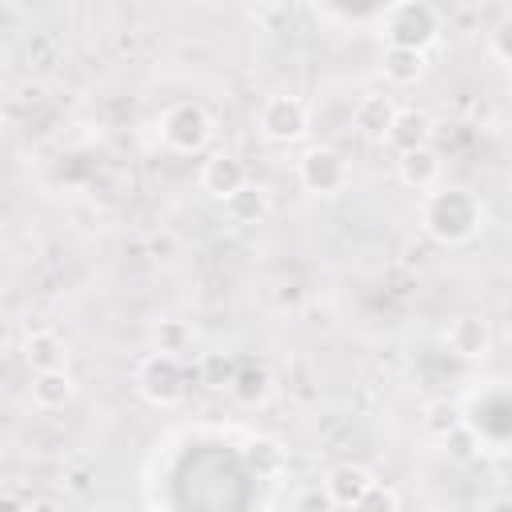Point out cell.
Instances as JSON below:
<instances>
[{
	"mask_svg": "<svg viewBox=\"0 0 512 512\" xmlns=\"http://www.w3.org/2000/svg\"><path fill=\"white\" fill-rule=\"evenodd\" d=\"M420 228L436 240V244H468L480 228H484V204L468 192V188H432L420 204Z\"/></svg>",
	"mask_w": 512,
	"mask_h": 512,
	"instance_id": "obj_1",
	"label": "cell"
},
{
	"mask_svg": "<svg viewBox=\"0 0 512 512\" xmlns=\"http://www.w3.org/2000/svg\"><path fill=\"white\" fill-rule=\"evenodd\" d=\"M376 28L388 40V48H412V52H428L440 40V12L428 0H400L376 12Z\"/></svg>",
	"mask_w": 512,
	"mask_h": 512,
	"instance_id": "obj_2",
	"label": "cell"
},
{
	"mask_svg": "<svg viewBox=\"0 0 512 512\" xmlns=\"http://www.w3.org/2000/svg\"><path fill=\"white\" fill-rule=\"evenodd\" d=\"M156 132H160V140H164L172 152L196 156V152H204V148L212 144L216 120H212V112H208L200 100H176V104H168V108L160 112Z\"/></svg>",
	"mask_w": 512,
	"mask_h": 512,
	"instance_id": "obj_3",
	"label": "cell"
},
{
	"mask_svg": "<svg viewBox=\"0 0 512 512\" xmlns=\"http://www.w3.org/2000/svg\"><path fill=\"white\" fill-rule=\"evenodd\" d=\"M132 384H136V392H140L144 404H152V408H176L184 400V392H188V372H184V364L176 356L148 352L136 364Z\"/></svg>",
	"mask_w": 512,
	"mask_h": 512,
	"instance_id": "obj_4",
	"label": "cell"
},
{
	"mask_svg": "<svg viewBox=\"0 0 512 512\" xmlns=\"http://www.w3.org/2000/svg\"><path fill=\"white\" fill-rule=\"evenodd\" d=\"M260 132L272 140V144H296L308 136L312 128V108L304 96H292V92H276L260 104V116H256Z\"/></svg>",
	"mask_w": 512,
	"mask_h": 512,
	"instance_id": "obj_5",
	"label": "cell"
},
{
	"mask_svg": "<svg viewBox=\"0 0 512 512\" xmlns=\"http://www.w3.org/2000/svg\"><path fill=\"white\" fill-rule=\"evenodd\" d=\"M296 176L308 192L316 196H336L352 184V164L340 148H328V144H316L308 148L300 160H296Z\"/></svg>",
	"mask_w": 512,
	"mask_h": 512,
	"instance_id": "obj_6",
	"label": "cell"
},
{
	"mask_svg": "<svg viewBox=\"0 0 512 512\" xmlns=\"http://www.w3.org/2000/svg\"><path fill=\"white\" fill-rule=\"evenodd\" d=\"M444 344H448V352L460 356V360H484V356L492 352V328H488L484 316L464 312V316H456V320L444 328Z\"/></svg>",
	"mask_w": 512,
	"mask_h": 512,
	"instance_id": "obj_7",
	"label": "cell"
},
{
	"mask_svg": "<svg viewBox=\"0 0 512 512\" xmlns=\"http://www.w3.org/2000/svg\"><path fill=\"white\" fill-rule=\"evenodd\" d=\"M396 176H400V184L412 188V192H432V188L440 184V176H444V156H440L432 144L412 148V152L396 156Z\"/></svg>",
	"mask_w": 512,
	"mask_h": 512,
	"instance_id": "obj_8",
	"label": "cell"
},
{
	"mask_svg": "<svg viewBox=\"0 0 512 512\" xmlns=\"http://www.w3.org/2000/svg\"><path fill=\"white\" fill-rule=\"evenodd\" d=\"M428 140H432V116L424 108H396V116H392V124H388L380 144H388L396 156H404L412 148H424Z\"/></svg>",
	"mask_w": 512,
	"mask_h": 512,
	"instance_id": "obj_9",
	"label": "cell"
},
{
	"mask_svg": "<svg viewBox=\"0 0 512 512\" xmlns=\"http://www.w3.org/2000/svg\"><path fill=\"white\" fill-rule=\"evenodd\" d=\"M244 180H248V168H244V160L232 156V152H212V156L200 164V188H204L212 200H228Z\"/></svg>",
	"mask_w": 512,
	"mask_h": 512,
	"instance_id": "obj_10",
	"label": "cell"
},
{
	"mask_svg": "<svg viewBox=\"0 0 512 512\" xmlns=\"http://www.w3.org/2000/svg\"><path fill=\"white\" fill-rule=\"evenodd\" d=\"M372 472L364 468V464H352V460H344V464H332L328 468V476L320 480V488L328 492V500L336 504V508H352L368 488H372Z\"/></svg>",
	"mask_w": 512,
	"mask_h": 512,
	"instance_id": "obj_11",
	"label": "cell"
},
{
	"mask_svg": "<svg viewBox=\"0 0 512 512\" xmlns=\"http://www.w3.org/2000/svg\"><path fill=\"white\" fill-rule=\"evenodd\" d=\"M224 204V216L232 220V224H260L268 212H272V196H268V188L260 184V180H244L228 200H220Z\"/></svg>",
	"mask_w": 512,
	"mask_h": 512,
	"instance_id": "obj_12",
	"label": "cell"
},
{
	"mask_svg": "<svg viewBox=\"0 0 512 512\" xmlns=\"http://www.w3.org/2000/svg\"><path fill=\"white\" fill-rule=\"evenodd\" d=\"M20 352H24V364L32 368V376L36 372H60V368H68V344L56 332H48V328L28 332L24 344H20Z\"/></svg>",
	"mask_w": 512,
	"mask_h": 512,
	"instance_id": "obj_13",
	"label": "cell"
},
{
	"mask_svg": "<svg viewBox=\"0 0 512 512\" xmlns=\"http://www.w3.org/2000/svg\"><path fill=\"white\" fill-rule=\"evenodd\" d=\"M392 116H396V100L384 96V92H364L356 100V108H352V124H356V132L364 140H384Z\"/></svg>",
	"mask_w": 512,
	"mask_h": 512,
	"instance_id": "obj_14",
	"label": "cell"
},
{
	"mask_svg": "<svg viewBox=\"0 0 512 512\" xmlns=\"http://www.w3.org/2000/svg\"><path fill=\"white\" fill-rule=\"evenodd\" d=\"M228 392H232L236 404L260 408V404L272 396V372H268L264 364H256V360H244V364H236V372H232V380H228Z\"/></svg>",
	"mask_w": 512,
	"mask_h": 512,
	"instance_id": "obj_15",
	"label": "cell"
},
{
	"mask_svg": "<svg viewBox=\"0 0 512 512\" xmlns=\"http://www.w3.org/2000/svg\"><path fill=\"white\" fill-rule=\"evenodd\" d=\"M72 396H76V380H72L68 368H60V372H36V376H32V404H36V408L56 412V408H64Z\"/></svg>",
	"mask_w": 512,
	"mask_h": 512,
	"instance_id": "obj_16",
	"label": "cell"
},
{
	"mask_svg": "<svg viewBox=\"0 0 512 512\" xmlns=\"http://www.w3.org/2000/svg\"><path fill=\"white\" fill-rule=\"evenodd\" d=\"M428 68V52H412V48H384L380 56V72L388 84H416Z\"/></svg>",
	"mask_w": 512,
	"mask_h": 512,
	"instance_id": "obj_17",
	"label": "cell"
},
{
	"mask_svg": "<svg viewBox=\"0 0 512 512\" xmlns=\"http://www.w3.org/2000/svg\"><path fill=\"white\" fill-rule=\"evenodd\" d=\"M244 460H248V468H252L256 476H264V480H276V476L288 468V456H284L280 440H272V436H252L248 448H244Z\"/></svg>",
	"mask_w": 512,
	"mask_h": 512,
	"instance_id": "obj_18",
	"label": "cell"
},
{
	"mask_svg": "<svg viewBox=\"0 0 512 512\" xmlns=\"http://www.w3.org/2000/svg\"><path fill=\"white\" fill-rule=\"evenodd\" d=\"M192 340H196V328L188 324V320H160L156 328H152V352H164V356H184L188 348H192Z\"/></svg>",
	"mask_w": 512,
	"mask_h": 512,
	"instance_id": "obj_19",
	"label": "cell"
},
{
	"mask_svg": "<svg viewBox=\"0 0 512 512\" xmlns=\"http://www.w3.org/2000/svg\"><path fill=\"white\" fill-rule=\"evenodd\" d=\"M420 424L432 440H444L448 432H456L464 424V408L456 400H428L424 412H420Z\"/></svg>",
	"mask_w": 512,
	"mask_h": 512,
	"instance_id": "obj_20",
	"label": "cell"
},
{
	"mask_svg": "<svg viewBox=\"0 0 512 512\" xmlns=\"http://www.w3.org/2000/svg\"><path fill=\"white\" fill-rule=\"evenodd\" d=\"M352 512H400V496H396V488L372 480V488L352 504Z\"/></svg>",
	"mask_w": 512,
	"mask_h": 512,
	"instance_id": "obj_21",
	"label": "cell"
},
{
	"mask_svg": "<svg viewBox=\"0 0 512 512\" xmlns=\"http://www.w3.org/2000/svg\"><path fill=\"white\" fill-rule=\"evenodd\" d=\"M232 372H236V364H232L224 352H208V356L200 360V380H204L208 388H228Z\"/></svg>",
	"mask_w": 512,
	"mask_h": 512,
	"instance_id": "obj_22",
	"label": "cell"
},
{
	"mask_svg": "<svg viewBox=\"0 0 512 512\" xmlns=\"http://www.w3.org/2000/svg\"><path fill=\"white\" fill-rule=\"evenodd\" d=\"M440 444H444V452H448L452 460H476V456H480V440H476V432H472L468 424H460L456 432H448Z\"/></svg>",
	"mask_w": 512,
	"mask_h": 512,
	"instance_id": "obj_23",
	"label": "cell"
},
{
	"mask_svg": "<svg viewBox=\"0 0 512 512\" xmlns=\"http://www.w3.org/2000/svg\"><path fill=\"white\" fill-rule=\"evenodd\" d=\"M292 512H336V504L328 500V492H324L320 484H308V488H300V492H296Z\"/></svg>",
	"mask_w": 512,
	"mask_h": 512,
	"instance_id": "obj_24",
	"label": "cell"
},
{
	"mask_svg": "<svg viewBox=\"0 0 512 512\" xmlns=\"http://www.w3.org/2000/svg\"><path fill=\"white\" fill-rule=\"evenodd\" d=\"M488 52L496 64H508L512 60V20H500L492 32H488Z\"/></svg>",
	"mask_w": 512,
	"mask_h": 512,
	"instance_id": "obj_25",
	"label": "cell"
},
{
	"mask_svg": "<svg viewBox=\"0 0 512 512\" xmlns=\"http://www.w3.org/2000/svg\"><path fill=\"white\" fill-rule=\"evenodd\" d=\"M92 480H96V464H92V460H80V464L68 468V488H72L76 496H84V492L92 488Z\"/></svg>",
	"mask_w": 512,
	"mask_h": 512,
	"instance_id": "obj_26",
	"label": "cell"
},
{
	"mask_svg": "<svg viewBox=\"0 0 512 512\" xmlns=\"http://www.w3.org/2000/svg\"><path fill=\"white\" fill-rule=\"evenodd\" d=\"M0 512H28V500H20L16 492H0Z\"/></svg>",
	"mask_w": 512,
	"mask_h": 512,
	"instance_id": "obj_27",
	"label": "cell"
},
{
	"mask_svg": "<svg viewBox=\"0 0 512 512\" xmlns=\"http://www.w3.org/2000/svg\"><path fill=\"white\" fill-rule=\"evenodd\" d=\"M484 512H512V500H508L504 492H496V496L484 504Z\"/></svg>",
	"mask_w": 512,
	"mask_h": 512,
	"instance_id": "obj_28",
	"label": "cell"
},
{
	"mask_svg": "<svg viewBox=\"0 0 512 512\" xmlns=\"http://www.w3.org/2000/svg\"><path fill=\"white\" fill-rule=\"evenodd\" d=\"M28 512H60V508H56V500L40 496V500H28Z\"/></svg>",
	"mask_w": 512,
	"mask_h": 512,
	"instance_id": "obj_29",
	"label": "cell"
},
{
	"mask_svg": "<svg viewBox=\"0 0 512 512\" xmlns=\"http://www.w3.org/2000/svg\"><path fill=\"white\" fill-rule=\"evenodd\" d=\"M424 512H456V508H444V504H432V508H424Z\"/></svg>",
	"mask_w": 512,
	"mask_h": 512,
	"instance_id": "obj_30",
	"label": "cell"
}]
</instances>
